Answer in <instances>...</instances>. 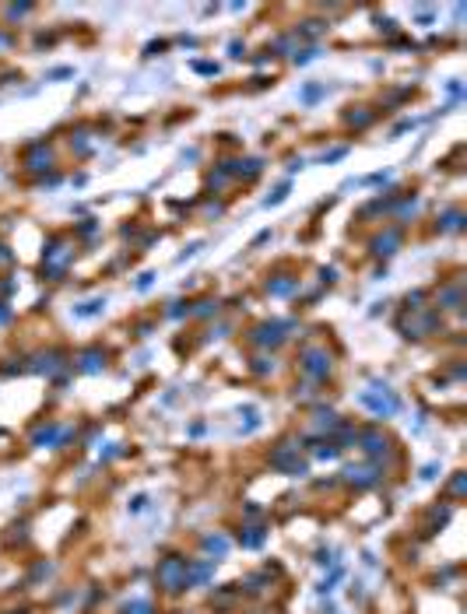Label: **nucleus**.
Instances as JSON below:
<instances>
[{
    "label": "nucleus",
    "mask_w": 467,
    "mask_h": 614,
    "mask_svg": "<svg viewBox=\"0 0 467 614\" xmlns=\"http://www.w3.org/2000/svg\"><path fill=\"white\" fill-rule=\"evenodd\" d=\"M323 362V355H309V362H306V369H309L313 376H323L327 372V365H320Z\"/></svg>",
    "instance_id": "1"
}]
</instances>
